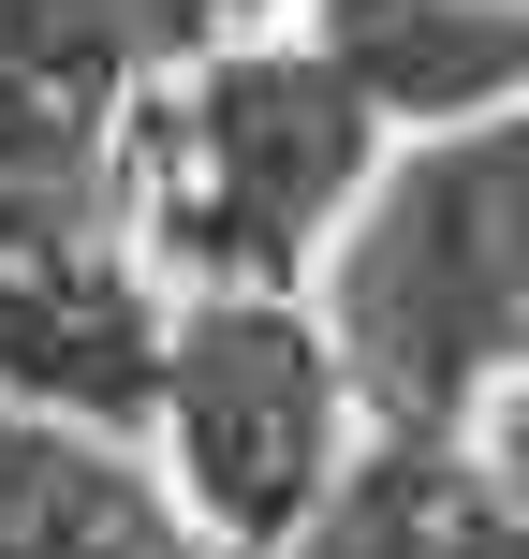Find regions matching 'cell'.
Masks as SVG:
<instances>
[{
  "label": "cell",
  "instance_id": "6da1fadb",
  "mask_svg": "<svg viewBox=\"0 0 529 559\" xmlns=\"http://www.w3.org/2000/svg\"><path fill=\"white\" fill-rule=\"evenodd\" d=\"M529 324V104L442 118L368 163L353 222L324 236V354L383 442H456Z\"/></svg>",
  "mask_w": 529,
  "mask_h": 559
},
{
  "label": "cell",
  "instance_id": "7a4b0ae2",
  "mask_svg": "<svg viewBox=\"0 0 529 559\" xmlns=\"http://www.w3.org/2000/svg\"><path fill=\"white\" fill-rule=\"evenodd\" d=\"M383 118L324 45H221L163 118V236L206 295H279L294 265H324V236L353 222Z\"/></svg>",
  "mask_w": 529,
  "mask_h": 559
},
{
  "label": "cell",
  "instance_id": "3957f363",
  "mask_svg": "<svg viewBox=\"0 0 529 559\" xmlns=\"http://www.w3.org/2000/svg\"><path fill=\"white\" fill-rule=\"evenodd\" d=\"M147 427L177 456V501H192L206 545L279 559L324 515V486L353 472V383H338L324 324L294 295H192L163 309V383H147Z\"/></svg>",
  "mask_w": 529,
  "mask_h": 559
},
{
  "label": "cell",
  "instance_id": "277c9868",
  "mask_svg": "<svg viewBox=\"0 0 529 559\" xmlns=\"http://www.w3.org/2000/svg\"><path fill=\"white\" fill-rule=\"evenodd\" d=\"M163 383V309L104 236H0V397L74 427H133Z\"/></svg>",
  "mask_w": 529,
  "mask_h": 559
},
{
  "label": "cell",
  "instance_id": "5b68a950",
  "mask_svg": "<svg viewBox=\"0 0 529 559\" xmlns=\"http://www.w3.org/2000/svg\"><path fill=\"white\" fill-rule=\"evenodd\" d=\"M0 559H206V531L118 427L0 397Z\"/></svg>",
  "mask_w": 529,
  "mask_h": 559
}]
</instances>
